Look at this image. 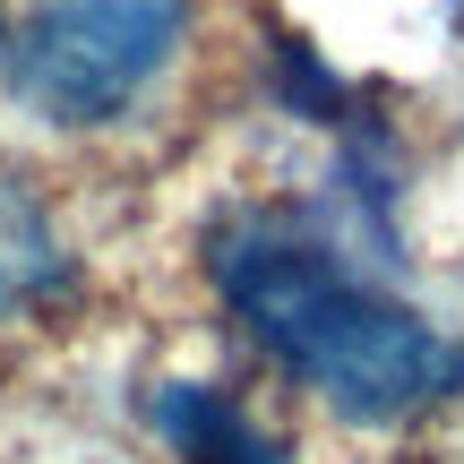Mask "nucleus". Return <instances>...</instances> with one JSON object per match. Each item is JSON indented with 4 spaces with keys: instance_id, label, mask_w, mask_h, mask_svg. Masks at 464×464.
I'll return each instance as SVG.
<instances>
[{
    "instance_id": "obj_1",
    "label": "nucleus",
    "mask_w": 464,
    "mask_h": 464,
    "mask_svg": "<svg viewBox=\"0 0 464 464\" xmlns=\"http://www.w3.org/2000/svg\"><path fill=\"white\" fill-rule=\"evenodd\" d=\"M207 276L249 344L353 421H413L464 396V335L387 293L318 216L232 207L207 232Z\"/></svg>"
},
{
    "instance_id": "obj_2",
    "label": "nucleus",
    "mask_w": 464,
    "mask_h": 464,
    "mask_svg": "<svg viewBox=\"0 0 464 464\" xmlns=\"http://www.w3.org/2000/svg\"><path fill=\"white\" fill-rule=\"evenodd\" d=\"M189 26V0H34L26 34L9 44V86L26 112L61 130L121 121Z\"/></svg>"
},
{
    "instance_id": "obj_3",
    "label": "nucleus",
    "mask_w": 464,
    "mask_h": 464,
    "mask_svg": "<svg viewBox=\"0 0 464 464\" xmlns=\"http://www.w3.org/2000/svg\"><path fill=\"white\" fill-rule=\"evenodd\" d=\"M69 284V249H61V224L44 216L26 181L0 172V327L26 310H44L52 293Z\"/></svg>"
},
{
    "instance_id": "obj_4",
    "label": "nucleus",
    "mask_w": 464,
    "mask_h": 464,
    "mask_svg": "<svg viewBox=\"0 0 464 464\" xmlns=\"http://www.w3.org/2000/svg\"><path fill=\"white\" fill-rule=\"evenodd\" d=\"M155 421H164V439H172L189 464H293L276 439H258V430H249V421L216 396V387H198V379H172L164 404H155Z\"/></svg>"
}]
</instances>
